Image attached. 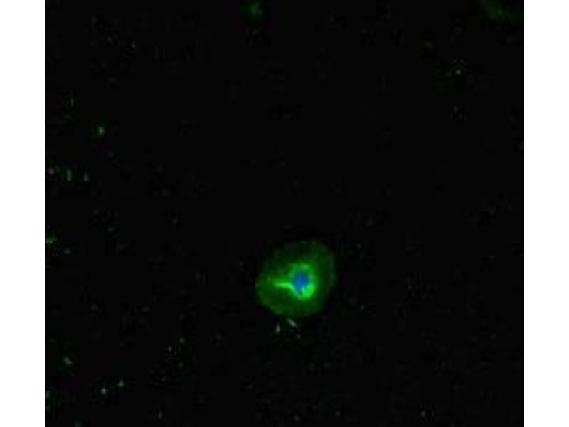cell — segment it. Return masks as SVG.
I'll return each mask as SVG.
<instances>
[{
  "instance_id": "cell-1",
  "label": "cell",
  "mask_w": 569,
  "mask_h": 427,
  "mask_svg": "<svg viewBox=\"0 0 569 427\" xmlns=\"http://www.w3.org/2000/svg\"><path fill=\"white\" fill-rule=\"evenodd\" d=\"M337 279L331 250L316 239L285 245L270 258L255 284L261 305L275 315L309 317L321 310Z\"/></svg>"
}]
</instances>
